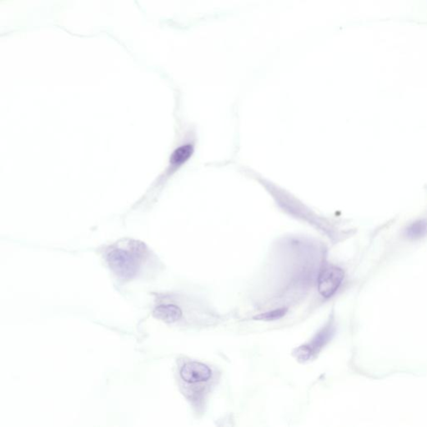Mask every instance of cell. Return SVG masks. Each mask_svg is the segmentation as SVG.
Returning <instances> with one entry per match:
<instances>
[{
    "mask_svg": "<svg viewBox=\"0 0 427 427\" xmlns=\"http://www.w3.org/2000/svg\"><path fill=\"white\" fill-rule=\"evenodd\" d=\"M107 265L121 281H132L143 273L147 264L154 260V254L144 243L133 239H122L103 250Z\"/></svg>",
    "mask_w": 427,
    "mask_h": 427,
    "instance_id": "1",
    "label": "cell"
},
{
    "mask_svg": "<svg viewBox=\"0 0 427 427\" xmlns=\"http://www.w3.org/2000/svg\"><path fill=\"white\" fill-rule=\"evenodd\" d=\"M343 271L337 266L325 267L318 277V291L325 298H330L337 291L343 281Z\"/></svg>",
    "mask_w": 427,
    "mask_h": 427,
    "instance_id": "2",
    "label": "cell"
},
{
    "mask_svg": "<svg viewBox=\"0 0 427 427\" xmlns=\"http://www.w3.org/2000/svg\"><path fill=\"white\" fill-rule=\"evenodd\" d=\"M211 377V369L203 363H186L180 369V377L184 382L187 383L206 382Z\"/></svg>",
    "mask_w": 427,
    "mask_h": 427,
    "instance_id": "3",
    "label": "cell"
},
{
    "mask_svg": "<svg viewBox=\"0 0 427 427\" xmlns=\"http://www.w3.org/2000/svg\"><path fill=\"white\" fill-rule=\"evenodd\" d=\"M331 335H332L331 328L330 329L329 327H327L326 329L322 330L319 334H317V336L313 339V341L309 345L300 346V348L296 350L295 352L296 357L299 360H304V361L309 360L314 353L316 351L318 352V350L326 345L327 341L331 338Z\"/></svg>",
    "mask_w": 427,
    "mask_h": 427,
    "instance_id": "4",
    "label": "cell"
},
{
    "mask_svg": "<svg viewBox=\"0 0 427 427\" xmlns=\"http://www.w3.org/2000/svg\"><path fill=\"white\" fill-rule=\"evenodd\" d=\"M153 315L156 319L171 324L180 321L182 317V310L177 305L162 304L154 308Z\"/></svg>",
    "mask_w": 427,
    "mask_h": 427,
    "instance_id": "5",
    "label": "cell"
},
{
    "mask_svg": "<svg viewBox=\"0 0 427 427\" xmlns=\"http://www.w3.org/2000/svg\"><path fill=\"white\" fill-rule=\"evenodd\" d=\"M287 312V309H278V310H274L272 311L265 312L263 314H259L258 315H255L254 317V319H258V321H265V322H271V321H276V319H281V317H283Z\"/></svg>",
    "mask_w": 427,
    "mask_h": 427,
    "instance_id": "6",
    "label": "cell"
},
{
    "mask_svg": "<svg viewBox=\"0 0 427 427\" xmlns=\"http://www.w3.org/2000/svg\"><path fill=\"white\" fill-rule=\"evenodd\" d=\"M427 232V223L419 221L413 224L407 231V235L411 238L421 237Z\"/></svg>",
    "mask_w": 427,
    "mask_h": 427,
    "instance_id": "7",
    "label": "cell"
}]
</instances>
